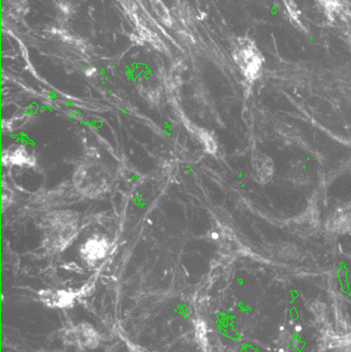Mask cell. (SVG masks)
<instances>
[{"mask_svg": "<svg viewBox=\"0 0 351 352\" xmlns=\"http://www.w3.org/2000/svg\"><path fill=\"white\" fill-rule=\"evenodd\" d=\"M41 246L50 254L68 248L79 233V214L72 210L47 213L41 219Z\"/></svg>", "mask_w": 351, "mask_h": 352, "instance_id": "1", "label": "cell"}, {"mask_svg": "<svg viewBox=\"0 0 351 352\" xmlns=\"http://www.w3.org/2000/svg\"><path fill=\"white\" fill-rule=\"evenodd\" d=\"M73 184L83 197L95 199L108 192L110 188V172L99 162H86L75 170Z\"/></svg>", "mask_w": 351, "mask_h": 352, "instance_id": "2", "label": "cell"}, {"mask_svg": "<svg viewBox=\"0 0 351 352\" xmlns=\"http://www.w3.org/2000/svg\"><path fill=\"white\" fill-rule=\"evenodd\" d=\"M109 249L110 244L105 235L93 234L81 244L79 253L83 262L89 267H93L106 258Z\"/></svg>", "mask_w": 351, "mask_h": 352, "instance_id": "3", "label": "cell"}, {"mask_svg": "<svg viewBox=\"0 0 351 352\" xmlns=\"http://www.w3.org/2000/svg\"><path fill=\"white\" fill-rule=\"evenodd\" d=\"M329 233L345 235L351 232V201L343 204L333 211L325 223Z\"/></svg>", "mask_w": 351, "mask_h": 352, "instance_id": "4", "label": "cell"}, {"mask_svg": "<svg viewBox=\"0 0 351 352\" xmlns=\"http://www.w3.org/2000/svg\"><path fill=\"white\" fill-rule=\"evenodd\" d=\"M253 169L257 183L267 184L275 174V164L268 155L257 151L253 157Z\"/></svg>", "mask_w": 351, "mask_h": 352, "instance_id": "5", "label": "cell"}, {"mask_svg": "<svg viewBox=\"0 0 351 352\" xmlns=\"http://www.w3.org/2000/svg\"><path fill=\"white\" fill-rule=\"evenodd\" d=\"M3 160V163L11 162L13 165H34V158L28 153L27 149L23 146H19V147L14 146V147L6 150Z\"/></svg>", "mask_w": 351, "mask_h": 352, "instance_id": "6", "label": "cell"}, {"mask_svg": "<svg viewBox=\"0 0 351 352\" xmlns=\"http://www.w3.org/2000/svg\"><path fill=\"white\" fill-rule=\"evenodd\" d=\"M279 13H281V9H279V7L277 3H273V5L269 8V14H270L271 16H273V17H277V16L279 15Z\"/></svg>", "mask_w": 351, "mask_h": 352, "instance_id": "7", "label": "cell"}]
</instances>
